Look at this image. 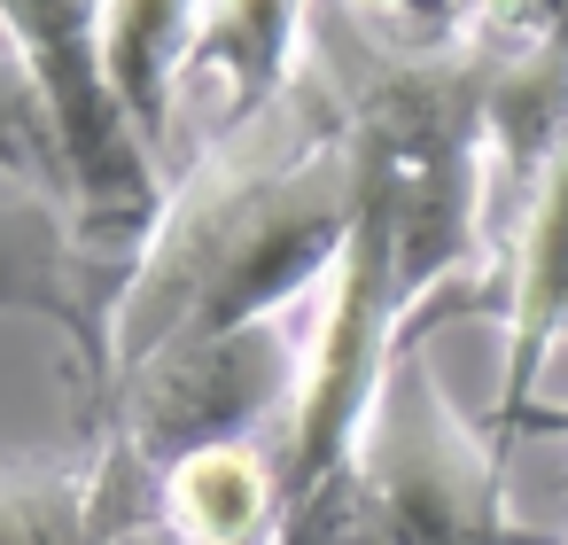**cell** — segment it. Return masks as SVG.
Masks as SVG:
<instances>
[{
    "mask_svg": "<svg viewBox=\"0 0 568 545\" xmlns=\"http://www.w3.org/2000/svg\"><path fill=\"white\" fill-rule=\"evenodd\" d=\"M0 40L24 63L79 195V234L110 258H133L164 211V164L125 118L102 55V0H0Z\"/></svg>",
    "mask_w": 568,
    "mask_h": 545,
    "instance_id": "3957f363",
    "label": "cell"
},
{
    "mask_svg": "<svg viewBox=\"0 0 568 545\" xmlns=\"http://www.w3.org/2000/svg\"><path fill=\"white\" fill-rule=\"evenodd\" d=\"M529 428H560V436H568V397H545V405H537V421H529Z\"/></svg>",
    "mask_w": 568,
    "mask_h": 545,
    "instance_id": "9c48e42d",
    "label": "cell"
},
{
    "mask_svg": "<svg viewBox=\"0 0 568 545\" xmlns=\"http://www.w3.org/2000/svg\"><path fill=\"white\" fill-rule=\"evenodd\" d=\"M0 545H118V483L94 436L0 460Z\"/></svg>",
    "mask_w": 568,
    "mask_h": 545,
    "instance_id": "52a82bcc",
    "label": "cell"
},
{
    "mask_svg": "<svg viewBox=\"0 0 568 545\" xmlns=\"http://www.w3.org/2000/svg\"><path fill=\"white\" fill-rule=\"evenodd\" d=\"M358 24L397 32V40H459L483 24V0H335Z\"/></svg>",
    "mask_w": 568,
    "mask_h": 545,
    "instance_id": "ba28073f",
    "label": "cell"
},
{
    "mask_svg": "<svg viewBox=\"0 0 568 545\" xmlns=\"http://www.w3.org/2000/svg\"><path fill=\"white\" fill-rule=\"evenodd\" d=\"M312 17L320 0H203L180 71V164L296 87L312 55Z\"/></svg>",
    "mask_w": 568,
    "mask_h": 545,
    "instance_id": "5b68a950",
    "label": "cell"
},
{
    "mask_svg": "<svg viewBox=\"0 0 568 545\" xmlns=\"http://www.w3.org/2000/svg\"><path fill=\"white\" fill-rule=\"evenodd\" d=\"M203 0H102V55L125 118L141 125L149 157L164 164V188L180 172V71H187V32Z\"/></svg>",
    "mask_w": 568,
    "mask_h": 545,
    "instance_id": "8992f818",
    "label": "cell"
},
{
    "mask_svg": "<svg viewBox=\"0 0 568 545\" xmlns=\"http://www.w3.org/2000/svg\"><path fill=\"white\" fill-rule=\"evenodd\" d=\"M552 545H568V529H560V537H552Z\"/></svg>",
    "mask_w": 568,
    "mask_h": 545,
    "instance_id": "30bf717a",
    "label": "cell"
},
{
    "mask_svg": "<svg viewBox=\"0 0 568 545\" xmlns=\"http://www.w3.org/2000/svg\"><path fill=\"white\" fill-rule=\"evenodd\" d=\"M498 327H506V374L490 436L514 452L545 405V359L568 343V141L545 157L537 188L521 195L498 242Z\"/></svg>",
    "mask_w": 568,
    "mask_h": 545,
    "instance_id": "277c9868",
    "label": "cell"
},
{
    "mask_svg": "<svg viewBox=\"0 0 568 545\" xmlns=\"http://www.w3.org/2000/svg\"><path fill=\"white\" fill-rule=\"evenodd\" d=\"M351 219L358 125L335 71L312 48L281 102L226 125L172 172L164 211L133 250V273L110 312V382L172 343L312 312L343 265Z\"/></svg>",
    "mask_w": 568,
    "mask_h": 545,
    "instance_id": "6da1fadb",
    "label": "cell"
},
{
    "mask_svg": "<svg viewBox=\"0 0 568 545\" xmlns=\"http://www.w3.org/2000/svg\"><path fill=\"white\" fill-rule=\"evenodd\" d=\"M312 312L195 335V343H172V351L125 366L102 397L94 444L149 483V475H164L172 460H187L203 444L288 436L304 374H312Z\"/></svg>",
    "mask_w": 568,
    "mask_h": 545,
    "instance_id": "7a4b0ae2",
    "label": "cell"
}]
</instances>
